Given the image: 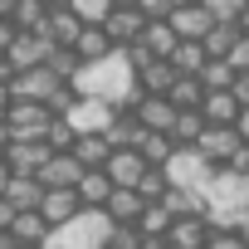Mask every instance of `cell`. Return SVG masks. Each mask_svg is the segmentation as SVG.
<instances>
[{"label":"cell","instance_id":"4dcf8cb0","mask_svg":"<svg viewBox=\"0 0 249 249\" xmlns=\"http://www.w3.org/2000/svg\"><path fill=\"white\" fill-rule=\"evenodd\" d=\"M196 83H200L205 93H230V83H234V69H230L225 59H205V69L196 73Z\"/></svg>","mask_w":249,"mask_h":249},{"label":"cell","instance_id":"cb8c5ba5","mask_svg":"<svg viewBox=\"0 0 249 249\" xmlns=\"http://www.w3.org/2000/svg\"><path fill=\"white\" fill-rule=\"evenodd\" d=\"M205 239H210L205 220H171L166 230V249H205Z\"/></svg>","mask_w":249,"mask_h":249},{"label":"cell","instance_id":"d6a6232c","mask_svg":"<svg viewBox=\"0 0 249 249\" xmlns=\"http://www.w3.org/2000/svg\"><path fill=\"white\" fill-rule=\"evenodd\" d=\"M171 191V181H166V171L161 166H147L142 171V181H137V196H142V205H161V196Z\"/></svg>","mask_w":249,"mask_h":249},{"label":"cell","instance_id":"3957f363","mask_svg":"<svg viewBox=\"0 0 249 249\" xmlns=\"http://www.w3.org/2000/svg\"><path fill=\"white\" fill-rule=\"evenodd\" d=\"M49 107L44 103H10V112H5V132H10V142H44V132H49Z\"/></svg>","mask_w":249,"mask_h":249},{"label":"cell","instance_id":"4316f807","mask_svg":"<svg viewBox=\"0 0 249 249\" xmlns=\"http://www.w3.org/2000/svg\"><path fill=\"white\" fill-rule=\"evenodd\" d=\"M239 39H244L239 25H210L205 39H200V49H205V59H230V49H234Z\"/></svg>","mask_w":249,"mask_h":249},{"label":"cell","instance_id":"2e32d148","mask_svg":"<svg viewBox=\"0 0 249 249\" xmlns=\"http://www.w3.org/2000/svg\"><path fill=\"white\" fill-rule=\"evenodd\" d=\"M161 210H166L171 220H205V196H200V191H181V186H171V191L161 196Z\"/></svg>","mask_w":249,"mask_h":249},{"label":"cell","instance_id":"9f6ffc18","mask_svg":"<svg viewBox=\"0 0 249 249\" xmlns=\"http://www.w3.org/2000/svg\"><path fill=\"white\" fill-rule=\"evenodd\" d=\"M176 5H200V0H176Z\"/></svg>","mask_w":249,"mask_h":249},{"label":"cell","instance_id":"83f0119b","mask_svg":"<svg viewBox=\"0 0 249 249\" xmlns=\"http://www.w3.org/2000/svg\"><path fill=\"white\" fill-rule=\"evenodd\" d=\"M200 132H205V117H200L196 107H186V112L171 117V132H166V137H171V147H196Z\"/></svg>","mask_w":249,"mask_h":249},{"label":"cell","instance_id":"277c9868","mask_svg":"<svg viewBox=\"0 0 249 249\" xmlns=\"http://www.w3.org/2000/svg\"><path fill=\"white\" fill-rule=\"evenodd\" d=\"M161 171H166V181H171V186H181V191H205V181L215 176V166H210V161H200L191 147H176V152L166 157V166H161Z\"/></svg>","mask_w":249,"mask_h":249},{"label":"cell","instance_id":"d4e9b609","mask_svg":"<svg viewBox=\"0 0 249 249\" xmlns=\"http://www.w3.org/2000/svg\"><path fill=\"white\" fill-rule=\"evenodd\" d=\"M103 215H107L112 225H132V220L142 215V196H137V191H107Z\"/></svg>","mask_w":249,"mask_h":249},{"label":"cell","instance_id":"b9f144b4","mask_svg":"<svg viewBox=\"0 0 249 249\" xmlns=\"http://www.w3.org/2000/svg\"><path fill=\"white\" fill-rule=\"evenodd\" d=\"M230 98H234L239 107H249V73H234V83H230Z\"/></svg>","mask_w":249,"mask_h":249},{"label":"cell","instance_id":"d6986e66","mask_svg":"<svg viewBox=\"0 0 249 249\" xmlns=\"http://www.w3.org/2000/svg\"><path fill=\"white\" fill-rule=\"evenodd\" d=\"M5 234H10L20 249H39V244L49 239V225L39 220V210H25V215H15V220H10V230H5Z\"/></svg>","mask_w":249,"mask_h":249},{"label":"cell","instance_id":"484cf974","mask_svg":"<svg viewBox=\"0 0 249 249\" xmlns=\"http://www.w3.org/2000/svg\"><path fill=\"white\" fill-rule=\"evenodd\" d=\"M44 15H49V0H15L10 25H15L20 35H39V30H44Z\"/></svg>","mask_w":249,"mask_h":249},{"label":"cell","instance_id":"f907efd6","mask_svg":"<svg viewBox=\"0 0 249 249\" xmlns=\"http://www.w3.org/2000/svg\"><path fill=\"white\" fill-rule=\"evenodd\" d=\"M10 10H15V0H0V20H10Z\"/></svg>","mask_w":249,"mask_h":249},{"label":"cell","instance_id":"603a6c76","mask_svg":"<svg viewBox=\"0 0 249 249\" xmlns=\"http://www.w3.org/2000/svg\"><path fill=\"white\" fill-rule=\"evenodd\" d=\"M107 191H112V186H107V176H103V171H83V176L73 181V200H78L83 210H103Z\"/></svg>","mask_w":249,"mask_h":249},{"label":"cell","instance_id":"8d00e7d4","mask_svg":"<svg viewBox=\"0 0 249 249\" xmlns=\"http://www.w3.org/2000/svg\"><path fill=\"white\" fill-rule=\"evenodd\" d=\"M69 10H73V15L83 20V25H103L112 5H107V0H69Z\"/></svg>","mask_w":249,"mask_h":249},{"label":"cell","instance_id":"f35d334b","mask_svg":"<svg viewBox=\"0 0 249 249\" xmlns=\"http://www.w3.org/2000/svg\"><path fill=\"white\" fill-rule=\"evenodd\" d=\"M142 244V234L132 230V225H112V234H107V249H137Z\"/></svg>","mask_w":249,"mask_h":249},{"label":"cell","instance_id":"ac0fdd59","mask_svg":"<svg viewBox=\"0 0 249 249\" xmlns=\"http://www.w3.org/2000/svg\"><path fill=\"white\" fill-rule=\"evenodd\" d=\"M127 147L142 157V166H166V157L176 152V147H171V137H161V132H142V127L132 132V142H127Z\"/></svg>","mask_w":249,"mask_h":249},{"label":"cell","instance_id":"7402d4cb","mask_svg":"<svg viewBox=\"0 0 249 249\" xmlns=\"http://www.w3.org/2000/svg\"><path fill=\"white\" fill-rule=\"evenodd\" d=\"M107 54H112L107 35H103L98 25H83L78 39H73V59H78V64H98V59H107Z\"/></svg>","mask_w":249,"mask_h":249},{"label":"cell","instance_id":"60d3db41","mask_svg":"<svg viewBox=\"0 0 249 249\" xmlns=\"http://www.w3.org/2000/svg\"><path fill=\"white\" fill-rule=\"evenodd\" d=\"M225 64H230L234 73H249V39H239V44L230 49V59H225Z\"/></svg>","mask_w":249,"mask_h":249},{"label":"cell","instance_id":"9a60e30c","mask_svg":"<svg viewBox=\"0 0 249 249\" xmlns=\"http://www.w3.org/2000/svg\"><path fill=\"white\" fill-rule=\"evenodd\" d=\"M78 176H83V166H78L73 157H49V161L39 166V176H35V181H39L44 191H73V181H78Z\"/></svg>","mask_w":249,"mask_h":249},{"label":"cell","instance_id":"74e56055","mask_svg":"<svg viewBox=\"0 0 249 249\" xmlns=\"http://www.w3.org/2000/svg\"><path fill=\"white\" fill-rule=\"evenodd\" d=\"M142 20H171V10H176V0H137L132 5Z\"/></svg>","mask_w":249,"mask_h":249},{"label":"cell","instance_id":"8fae6325","mask_svg":"<svg viewBox=\"0 0 249 249\" xmlns=\"http://www.w3.org/2000/svg\"><path fill=\"white\" fill-rule=\"evenodd\" d=\"M64 122H69L78 137H103V127L112 122V107H107V103H93V98H78V107H73Z\"/></svg>","mask_w":249,"mask_h":249},{"label":"cell","instance_id":"816d5d0a","mask_svg":"<svg viewBox=\"0 0 249 249\" xmlns=\"http://www.w3.org/2000/svg\"><path fill=\"white\" fill-rule=\"evenodd\" d=\"M239 35H244V39H249V10H244V15H239Z\"/></svg>","mask_w":249,"mask_h":249},{"label":"cell","instance_id":"ffe728a7","mask_svg":"<svg viewBox=\"0 0 249 249\" xmlns=\"http://www.w3.org/2000/svg\"><path fill=\"white\" fill-rule=\"evenodd\" d=\"M196 112L205 117V127H234V117H239V103H234L230 93H205Z\"/></svg>","mask_w":249,"mask_h":249},{"label":"cell","instance_id":"ab89813d","mask_svg":"<svg viewBox=\"0 0 249 249\" xmlns=\"http://www.w3.org/2000/svg\"><path fill=\"white\" fill-rule=\"evenodd\" d=\"M205 249H244V244H239V234H234V230H210Z\"/></svg>","mask_w":249,"mask_h":249},{"label":"cell","instance_id":"db71d44e","mask_svg":"<svg viewBox=\"0 0 249 249\" xmlns=\"http://www.w3.org/2000/svg\"><path fill=\"white\" fill-rule=\"evenodd\" d=\"M5 181H10V171H5V161H0V191H5Z\"/></svg>","mask_w":249,"mask_h":249},{"label":"cell","instance_id":"5bb4252c","mask_svg":"<svg viewBox=\"0 0 249 249\" xmlns=\"http://www.w3.org/2000/svg\"><path fill=\"white\" fill-rule=\"evenodd\" d=\"M171 117H176V107L166 103V98H142L137 107H132V122H137V127L142 132H171Z\"/></svg>","mask_w":249,"mask_h":249},{"label":"cell","instance_id":"e0dca14e","mask_svg":"<svg viewBox=\"0 0 249 249\" xmlns=\"http://www.w3.org/2000/svg\"><path fill=\"white\" fill-rule=\"evenodd\" d=\"M78 210H83V205L73 200V191H44V200H39V220H44L49 230L69 225V220H73Z\"/></svg>","mask_w":249,"mask_h":249},{"label":"cell","instance_id":"ba28073f","mask_svg":"<svg viewBox=\"0 0 249 249\" xmlns=\"http://www.w3.org/2000/svg\"><path fill=\"white\" fill-rule=\"evenodd\" d=\"M49 49H54V44H49L44 35H15L10 49H5V64H10L15 73H25V69H39V64L49 59Z\"/></svg>","mask_w":249,"mask_h":249},{"label":"cell","instance_id":"6f0895ef","mask_svg":"<svg viewBox=\"0 0 249 249\" xmlns=\"http://www.w3.org/2000/svg\"><path fill=\"white\" fill-rule=\"evenodd\" d=\"M15 249H20V244H15Z\"/></svg>","mask_w":249,"mask_h":249},{"label":"cell","instance_id":"30bf717a","mask_svg":"<svg viewBox=\"0 0 249 249\" xmlns=\"http://www.w3.org/2000/svg\"><path fill=\"white\" fill-rule=\"evenodd\" d=\"M78 30H83V20H78L69 5H49V15H44V30H39V35H44L54 49H73Z\"/></svg>","mask_w":249,"mask_h":249},{"label":"cell","instance_id":"5b68a950","mask_svg":"<svg viewBox=\"0 0 249 249\" xmlns=\"http://www.w3.org/2000/svg\"><path fill=\"white\" fill-rule=\"evenodd\" d=\"M239 147H244V142L234 137V127H205V132L196 137V147H191V152H196L200 161H210V166L220 171V166H230V157H234Z\"/></svg>","mask_w":249,"mask_h":249},{"label":"cell","instance_id":"e575fe53","mask_svg":"<svg viewBox=\"0 0 249 249\" xmlns=\"http://www.w3.org/2000/svg\"><path fill=\"white\" fill-rule=\"evenodd\" d=\"M200 98H205V88H200L196 78H176V83H171V93H166V103H171L176 112H186V107H200Z\"/></svg>","mask_w":249,"mask_h":249},{"label":"cell","instance_id":"9c48e42d","mask_svg":"<svg viewBox=\"0 0 249 249\" xmlns=\"http://www.w3.org/2000/svg\"><path fill=\"white\" fill-rule=\"evenodd\" d=\"M142 157L132 152V147H122V152H112L107 157V166H103V176H107V186L112 191H137V181H142Z\"/></svg>","mask_w":249,"mask_h":249},{"label":"cell","instance_id":"7dc6e473","mask_svg":"<svg viewBox=\"0 0 249 249\" xmlns=\"http://www.w3.org/2000/svg\"><path fill=\"white\" fill-rule=\"evenodd\" d=\"M5 112H10V88H0V122H5Z\"/></svg>","mask_w":249,"mask_h":249},{"label":"cell","instance_id":"1f68e13d","mask_svg":"<svg viewBox=\"0 0 249 249\" xmlns=\"http://www.w3.org/2000/svg\"><path fill=\"white\" fill-rule=\"evenodd\" d=\"M132 230H137L142 239H166V230H171V215H166L161 205H142V215L132 220Z\"/></svg>","mask_w":249,"mask_h":249},{"label":"cell","instance_id":"11a10c76","mask_svg":"<svg viewBox=\"0 0 249 249\" xmlns=\"http://www.w3.org/2000/svg\"><path fill=\"white\" fill-rule=\"evenodd\" d=\"M107 5H112V10H117V5H137V0H107Z\"/></svg>","mask_w":249,"mask_h":249},{"label":"cell","instance_id":"7a4b0ae2","mask_svg":"<svg viewBox=\"0 0 249 249\" xmlns=\"http://www.w3.org/2000/svg\"><path fill=\"white\" fill-rule=\"evenodd\" d=\"M107 234H112V220L103 210H78L69 225L49 230L39 249H107Z\"/></svg>","mask_w":249,"mask_h":249},{"label":"cell","instance_id":"681fc988","mask_svg":"<svg viewBox=\"0 0 249 249\" xmlns=\"http://www.w3.org/2000/svg\"><path fill=\"white\" fill-rule=\"evenodd\" d=\"M5 147H10V132H5V122H0V157H5Z\"/></svg>","mask_w":249,"mask_h":249},{"label":"cell","instance_id":"c3c4849f","mask_svg":"<svg viewBox=\"0 0 249 249\" xmlns=\"http://www.w3.org/2000/svg\"><path fill=\"white\" fill-rule=\"evenodd\" d=\"M137 249H166V239H142Z\"/></svg>","mask_w":249,"mask_h":249},{"label":"cell","instance_id":"f6af8a7d","mask_svg":"<svg viewBox=\"0 0 249 249\" xmlns=\"http://www.w3.org/2000/svg\"><path fill=\"white\" fill-rule=\"evenodd\" d=\"M10 78H15V69L5 64V54H0V88H10Z\"/></svg>","mask_w":249,"mask_h":249},{"label":"cell","instance_id":"6da1fadb","mask_svg":"<svg viewBox=\"0 0 249 249\" xmlns=\"http://www.w3.org/2000/svg\"><path fill=\"white\" fill-rule=\"evenodd\" d=\"M69 88L78 98H93V103L117 107L122 98H127V88H132V69H127V59H122V49H112L98 64H78V73L69 78Z\"/></svg>","mask_w":249,"mask_h":249},{"label":"cell","instance_id":"f546056e","mask_svg":"<svg viewBox=\"0 0 249 249\" xmlns=\"http://www.w3.org/2000/svg\"><path fill=\"white\" fill-rule=\"evenodd\" d=\"M166 64H171V73H176V78H196V73L205 69V49H200V44H176Z\"/></svg>","mask_w":249,"mask_h":249},{"label":"cell","instance_id":"7c38bea8","mask_svg":"<svg viewBox=\"0 0 249 249\" xmlns=\"http://www.w3.org/2000/svg\"><path fill=\"white\" fill-rule=\"evenodd\" d=\"M166 25H171V35H176L181 44H200V39H205V30H210L215 20H210L200 5H176Z\"/></svg>","mask_w":249,"mask_h":249},{"label":"cell","instance_id":"f5cc1de1","mask_svg":"<svg viewBox=\"0 0 249 249\" xmlns=\"http://www.w3.org/2000/svg\"><path fill=\"white\" fill-rule=\"evenodd\" d=\"M0 249H15V239H10V234H5V230H0Z\"/></svg>","mask_w":249,"mask_h":249},{"label":"cell","instance_id":"bcb514c9","mask_svg":"<svg viewBox=\"0 0 249 249\" xmlns=\"http://www.w3.org/2000/svg\"><path fill=\"white\" fill-rule=\"evenodd\" d=\"M10 220H15V210H10L5 200H0V230H10Z\"/></svg>","mask_w":249,"mask_h":249},{"label":"cell","instance_id":"f1b7e54d","mask_svg":"<svg viewBox=\"0 0 249 249\" xmlns=\"http://www.w3.org/2000/svg\"><path fill=\"white\" fill-rule=\"evenodd\" d=\"M69 157H73V161H78V166H83V171H103V166H107V157H112V152H107V142H103V137H78V142H73V152H69Z\"/></svg>","mask_w":249,"mask_h":249},{"label":"cell","instance_id":"d590c367","mask_svg":"<svg viewBox=\"0 0 249 249\" xmlns=\"http://www.w3.org/2000/svg\"><path fill=\"white\" fill-rule=\"evenodd\" d=\"M200 10H205L215 25H239V15L249 10V0H200Z\"/></svg>","mask_w":249,"mask_h":249},{"label":"cell","instance_id":"8992f818","mask_svg":"<svg viewBox=\"0 0 249 249\" xmlns=\"http://www.w3.org/2000/svg\"><path fill=\"white\" fill-rule=\"evenodd\" d=\"M142 25H147V20H142L132 5H117V10H107V20H103L98 30L107 35V44H112V49H132V44H137V35H142Z\"/></svg>","mask_w":249,"mask_h":249},{"label":"cell","instance_id":"44dd1931","mask_svg":"<svg viewBox=\"0 0 249 249\" xmlns=\"http://www.w3.org/2000/svg\"><path fill=\"white\" fill-rule=\"evenodd\" d=\"M137 44H142L152 59H171V49H176L181 39L171 35V25H166V20H147V25H142V35H137Z\"/></svg>","mask_w":249,"mask_h":249},{"label":"cell","instance_id":"4fadbf2b","mask_svg":"<svg viewBox=\"0 0 249 249\" xmlns=\"http://www.w3.org/2000/svg\"><path fill=\"white\" fill-rule=\"evenodd\" d=\"M0 200H5L15 215H25V210H39L44 186H39L35 176H10V181H5V191H0Z\"/></svg>","mask_w":249,"mask_h":249},{"label":"cell","instance_id":"7bdbcfd3","mask_svg":"<svg viewBox=\"0 0 249 249\" xmlns=\"http://www.w3.org/2000/svg\"><path fill=\"white\" fill-rule=\"evenodd\" d=\"M234 137L249 147V107H239V117H234Z\"/></svg>","mask_w":249,"mask_h":249},{"label":"cell","instance_id":"52a82bcc","mask_svg":"<svg viewBox=\"0 0 249 249\" xmlns=\"http://www.w3.org/2000/svg\"><path fill=\"white\" fill-rule=\"evenodd\" d=\"M49 157H54V152H49L44 142H10L0 161H5L10 176H39V166H44Z\"/></svg>","mask_w":249,"mask_h":249},{"label":"cell","instance_id":"ee69618b","mask_svg":"<svg viewBox=\"0 0 249 249\" xmlns=\"http://www.w3.org/2000/svg\"><path fill=\"white\" fill-rule=\"evenodd\" d=\"M15 35H20V30H15L10 20H0V54H5V49H10V39H15Z\"/></svg>","mask_w":249,"mask_h":249},{"label":"cell","instance_id":"836d02e7","mask_svg":"<svg viewBox=\"0 0 249 249\" xmlns=\"http://www.w3.org/2000/svg\"><path fill=\"white\" fill-rule=\"evenodd\" d=\"M132 132H137V122L127 117V112H112V122L103 127V142H107V152H122L132 142Z\"/></svg>","mask_w":249,"mask_h":249}]
</instances>
